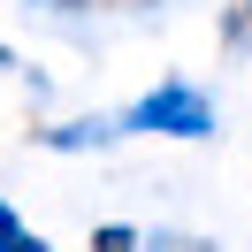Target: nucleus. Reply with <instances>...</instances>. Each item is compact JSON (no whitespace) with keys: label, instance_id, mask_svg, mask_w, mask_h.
<instances>
[{"label":"nucleus","instance_id":"obj_1","mask_svg":"<svg viewBox=\"0 0 252 252\" xmlns=\"http://www.w3.org/2000/svg\"><path fill=\"white\" fill-rule=\"evenodd\" d=\"M123 130H160V138H184V145H199V138H214V99H206L199 84L168 77V84H153V92H145L138 107L123 115Z\"/></svg>","mask_w":252,"mask_h":252},{"label":"nucleus","instance_id":"obj_2","mask_svg":"<svg viewBox=\"0 0 252 252\" xmlns=\"http://www.w3.org/2000/svg\"><path fill=\"white\" fill-rule=\"evenodd\" d=\"M38 138H46L54 153H99V145L123 138V123H99L92 115V123H54V130H38Z\"/></svg>","mask_w":252,"mask_h":252},{"label":"nucleus","instance_id":"obj_3","mask_svg":"<svg viewBox=\"0 0 252 252\" xmlns=\"http://www.w3.org/2000/svg\"><path fill=\"white\" fill-rule=\"evenodd\" d=\"M0 252H46V237L23 229V214H16L8 199H0Z\"/></svg>","mask_w":252,"mask_h":252},{"label":"nucleus","instance_id":"obj_4","mask_svg":"<svg viewBox=\"0 0 252 252\" xmlns=\"http://www.w3.org/2000/svg\"><path fill=\"white\" fill-rule=\"evenodd\" d=\"M92 252H145V237L123 229V221H99V229H92Z\"/></svg>","mask_w":252,"mask_h":252},{"label":"nucleus","instance_id":"obj_5","mask_svg":"<svg viewBox=\"0 0 252 252\" xmlns=\"http://www.w3.org/2000/svg\"><path fill=\"white\" fill-rule=\"evenodd\" d=\"M0 69H16V54H8V46H0Z\"/></svg>","mask_w":252,"mask_h":252},{"label":"nucleus","instance_id":"obj_6","mask_svg":"<svg viewBox=\"0 0 252 252\" xmlns=\"http://www.w3.org/2000/svg\"><path fill=\"white\" fill-rule=\"evenodd\" d=\"M54 8H84V0H54Z\"/></svg>","mask_w":252,"mask_h":252},{"label":"nucleus","instance_id":"obj_7","mask_svg":"<svg viewBox=\"0 0 252 252\" xmlns=\"http://www.w3.org/2000/svg\"><path fill=\"white\" fill-rule=\"evenodd\" d=\"M245 23H252V0H245Z\"/></svg>","mask_w":252,"mask_h":252}]
</instances>
